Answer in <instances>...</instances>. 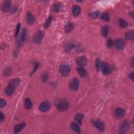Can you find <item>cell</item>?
<instances>
[{
    "instance_id": "obj_30",
    "label": "cell",
    "mask_w": 134,
    "mask_h": 134,
    "mask_svg": "<svg viewBox=\"0 0 134 134\" xmlns=\"http://www.w3.org/2000/svg\"><path fill=\"white\" fill-rule=\"evenodd\" d=\"M101 62L99 59H97L95 61V68L97 71L100 70V67L101 65Z\"/></svg>"
},
{
    "instance_id": "obj_39",
    "label": "cell",
    "mask_w": 134,
    "mask_h": 134,
    "mask_svg": "<svg viewBox=\"0 0 134 134\" xmlns=\"http://www.w3.org/2000/svg\"><path fill=\"white\" fill-rule=\"evenodd\" d=\"M129 78L131 79L133 81H134V73L132 72L129 74Z\"/></svg>"
},
{
    "instance_id": "obj_28",
    "label": "cell",
    "mask_w": 134,
    "mask_h": 134,
    "mask_svg": "<svg viewBox=\"0 0 134 134\" xmlns=\"http://www.w3.org/2000/svg\"><path fill=\"white\" fill-rule=\"evenodd\" d=\"M27 30L26 29H24V30L22 31V36H21V40L23 42L25 41L26 40V39L27 37Z\"/></svg>"
},
{
    "instance_id": "obj_32",
    "label": "cell",
    "mask_w": 134,
    "mask_h": 134,
    "mask_svg": "<svg viewBox=\"0 0 134 134\" xmlns=\"http://www.w3.org/2000/svg\"><path fill=\"white\" fill-rule=\"evenodd\" d=\"M100 15V12L99 11H95L93 12L92 13V17L93 18H94V19H96V18H97L98 16H99Z\"/></svg>"
},
{
    "instance_id": "obj_37",
    "label": "cell",
    "mask_w": 134,
    "mask_h": 134,
    "mask_svg": "<svg viewBox=\"0 0 134 134\" xmlns=\"http://www.w3.org/2000/svg\"><path fill=\"white\" fill-rule=\"evenodd\" d=\"M73 47V46L72 45H69V44L65 46V50H67V51H69L70 50H71L72 48Z\"/></svg>"
},
{
    "instance_id": "obj_18",
    "label": "cell",
    "mask_w": 134,
    "mask_h": 134,
    "mask_svg": "<svg viewBox=\"0 0 134 134\" xmlns=\"http://www.w3.org/2000/svg\"><path fill=\"white\" fill-rule=\"evenodd\" d=\"M77 71L78 73L79 74L80 77L84 78L87 76V72L85 69H84L83 67H79L77 68Z\"/></svg>"
},
{
    "instance_id": "obj_8",
    "label": "cell",
    "mask_w": 134,
    "mask_h": 134,
    "mask_svg": "<svg viewBox=\"0 0 134 134\" xmlns=\"http://www.w3.org/2000/svg\"><path fill=\"white\" fill-rule=\"evenodd\" d=\"M129 128V125L127 121H124L120 127V134H124L126 132Z\"/></svg>"
},
{
    "instance_id": "obj_16",
    "label": "cell",
    "mask_w": 134,
    "mask_h": 134,
    "mask_svg": "<svg viewBox=\"0 0 134 134\" xmlns=\"http://www.w3.org/2000/svg\"><path fill=\"white\" fill-rule=\"evenodd\" d=\"M14 90L15 88L13 87V86L9 85L7 86L5 90V93L7 96H11L13 94Z\"/></svg>"
},
{
    "instance_id": "obj_12",
    "label": "cell",
    "mask_w": 134,
    "mask_h": 134,
    "mask_svg": "<svg viewBox=\"0 0 134 134\" xmlns=\"http://www.w3.org/2000/svg\"><path fill=\"white\" fill-rule=\"evenodd\" d=\"M11 6V2L10 1H5L2 4L1 7L2 11L4 13H6L10 9Z\"/></svg>"
},
{
    "instance_id": "obj_24",
    "label": "cell",
    "mask_w": 134,
    "mask_h": 134,
    "mask_svg": "<svg viewBox=\"0 0 134 134\" xmlns=\"http://www.w3.org/2000/svg\"><path fill=\"white\" fill-rule=\"evenodd\" d=\"M83 114L81 113H78L75 115L74 120H76L79 124H81V121H82V120L83 119Z\"/></svg>"
},
{
    "instance_id": "obj_34",
    "label": "cell",
    "mask_w": 134,
    "mask_h": 134,
    "mask_svg": "<svg viewBox=\"0 0 134 134\" xmlns=\"http://www.w3.org/2000/svg\"><path fill=\"white\" fill-rule=\"evenodd\" d=\"M47 79H48V76H47V74L46 73H42L41 75V79L43 81H46L47 80Z\"/></svg>"
},
{
    "instance_id": "obj_29",
    "label": "cell",
    "mask_w": 134,
    "mask_h": 134,
    "mask_svg": "<svg viewBox=\"0 0 134 134\" xmlns=\"http://www.w3.org/2000/svg\"><path fill=\"white\" fill-rule=\"evenodd\" d=\"M120 25L121 26V27L122 28H126V27H127L128 26V23L127 22L124 20V19H120Z\"/></svg>"
},
{
    "instance_id": "obj_6",
    "label": "cell",
    "mask_w": 134,
    "mask_h": 134,
    "mask_svg": "<svg viewBox=\"0 0 134 134\" xmlns=\"http://www.w3.org/2000/svg\"><path fill=\"white\" fill-rule=\"evenodd\" d=\"M79 86V81L77 79H73L70 82L69 88L70 90L72 92H76L77 91Z\"/></svg>"
},
{
    "instance_id": "obj_13",
    "label": "cell",
    "mask_w": 134,
    "mask_h": 134,
    "mask_svg": "<svg viewBox=\"0 0 134 134\" xmlns=\"http://www.w3.org/2000/svg\"><path fill=\"white\" fill-rule=\"evenodd\" d=\"M26 19H27V21L28 22L29 25H32L35 22V18L34 17V16L31 14V13L28 12L26 14Z\"/></svg>"
},
{
    "instance_id": "obj_27",
    "label": "cell",
    "mask_w": 134,
    "mask_h": 134,
    "mask_svg": "<svg viewBox=\"0 0 134 134\" xmlns=\"http://www.w3.org/2000/svg\"><path fill=\"white\" fill-rule=\"evenodd\" d=\"M52 20H53L52 16H49V17L47 19V20L46 21V23H45V25H44L45 28H48V27L50 26L51 23H52Z\"/></svg>"
},
{
    "instance_id": "obj_38",
    "label": "cell",
    "mask_w": 134,
    "mask_h": 134,
    "mask_svg": "<svg viewBox=\"0 0 134 134\" xmlns=\"http://www.w3.org/2000/svg\"><path fill=\"white\" fill-rule=\"evenodd\" d=\"M4 115H3V114L2 113V112H0V121H1V123L4 121Z\"/></svg>"
},
{
    "instance_id": "obj_41",
    "label": "cell",
    "mask_w": 134,
    "mask_h": 134,
    "mask_svg": "<svg viewBox=\"0 0 134 134\" xmlns=\"http://www.w3.org/2000/svg\"><path fill=\"white\" fill-rule=\"evenodd\" d=\"M129 15H131L132 17H134V13L133 12H131L129 13Z\"/></svg>"
},
{
    "instance_id": "obj_20",
    "label": "cell",
    "mask_w": 134,
    "mask_h": 134,
    "mask_svg": "<svg viewBox=\"0 0 134 134\" xmlns=\"http://www.w3.org/2000/svg\"><path fill=\"white\" fill-rule=\"evenodd\" d=\"M125 38L128 40L133 41L134 40V31L133 30L129 31L125 33Z\"/></svg>"
},
{
    "instance_id": "obj_2",
    "label": "cell",
    "mask_w": 134,
    "mask_h": 134,
    "mask_svg": "<svg viewBox=\"0 0 134 134\" xmlns=\"http://www.w3.org/2000/svg\"><path fill=\"white\" fill-rule=\"evenodd\" d=\"M70 66L67 64H62L59 68V70L61 74L63 76L67 77L68 76L70 72Z\"/></svg>"
},
{
    "instance_id": "obj_3",
    "label": "cell",
    "mask_w": 134,
    "mask_h": 134,
    "mask_svg": "<svg viewBox=\"0 0 134 134\" xmlns=\"http://www.w3.org/2000/svg\"><path fill=\"white\" fill-rule=\"evenodd\" d=\"M92 124L95 126L100 132H103L105 129V125L103 121L98 119L93 120L92 121Z\"/></svg>"
},
{
    "instance_id": "obj_5",
    "label": "cell",
    "mask_w": 134,
    "mask_h": 134,
    "mask_svg": "<svg viewBox=\"0 0 134 134\" xmlns=\"http://www.w3.org/2000/svg\"><path fill=\"white\" fill-rule=\"evenodd\" d=\"M100 69L101 70L102 73L104 75H108L111 71V68H110L109 65L106 62H101Z\"/></svg>"
},
{
    "instance_id": "obj_11",
    "label": "cell",
    "mask_w": 134,
    "mask_h": 134,
    "mask_svg": "<svg viewBox=\"0 0 134 134\" xmlns=\"http://www.w3.org/2000/svg\"><path fill=\"white\" fill-rule=\"evenodd\" d=\"M125 114V110L121 107H118L116 108L115 111V116L117 119H121V118L123 117Z\"/></svg>"
},
{
    "instance_id": "obj_17",
    "label": "cell",
    "mask_w": 134,
    "mask_h": 134,
    "mask_svg": "<svg viewBox=\"0 0 134 134\" xmlns=\"http://www.w3.org/2000/svg\"><path fill=\"white\" fill-rule=\"evenodd\" d=\"M26 124L24 123H22V124H19L18 125H16L15 126V127L14 128V132L15 134H17L19 132L24 128L25 127Z\"/></svg>"
},
{
    "instance_id": "obj_9",
    "label": "cell",
    "mask_w": 134,
    "mask_h": 134,
    "mask_svg": "<svg viewBox=\"0 0 134 134\" xmlns=\"http://www.w3.org/2000/svg\"><path fill=\"white\" fill-rule=\"evenodd\" d=\"M125 43L123 39L119 38L115 40L114 42V46L115 48L118 50H121L123 49L124 47Z\"/></svg>"
},
{
    "instance_id": "obj_25",
    "label": "cell",
    "mask_w": 134,
    "mask_h": 134,
    "mask_svg": "<svg viewBox=\"0 0 134 134\" xmlns=\"http://www.w3.org/2000/svg\"><path fill=\"white\" fill-rule=\"evenodd\" d=\"M108 33V28L107 26H104L101 30L102 35L104 37H106L107 36Z\"/></svg>"
},
{
    "instance_id": "obj_26",
    "label": "cell",
    "mask_w": 134,
    "mask_h": 134,
    "mask_svg": "<svg viewBox=\"0 0 134 134\" xmlns=\"http://www.w3.org/2000/svg\"><path fill=\"white\" fill-rule=\"evenodd\" d=\"M101 18L105 22H108L109 21V16L107 13L104 12L101 15Z\"/></svg>"
},
{
    "instance_id": "obj_33",
    "label": "cell",
    "mask_w": 134,
    "mask_h": 134,
    "mask_svg": "<svg viewBox=\"0 0 134 134\" xmlns=\"http://www.w3.org/2000/svg\"><path fill=\"white\" fill-rule=\"evenodd\" d=\"M6 105V103L5 101L4 100L2 99V98H1V99H0V107L2 108V107H4Z\"/></svg>"
},
{
    "instance_id": "obj_10",
    "label": "cell",
    "mask_w": 134,
    "mask_h": 134,
    "mask_svg": "<svg viewBox=\"0 0 134 134\" xmlns=\"http://www.w3.org/2000/svg\"><path fill=\"white\" fill-rule=\"evenodd\" d=\"M87 62V59L84 56H81L78 57L76 60L77 64L80 67H84Z\"/></svg>"
},
{
    "instance_id": "obj_4",
    "label": "cell",
    "mask_w": 134,
    "mask_h": 134,
    "mask_svg": "<svg viewBox=\"0 0 134 134\" xmlns=\"http://www.w3.org/2000/svg\"><path fill=\"white\" fill-rule=\"evenodd\" d=\"M43 37H44V33L42 31L38 30L35 33L34 35L33 38V41L36 44H39L41 43Z\"/></svg>"
},
{
    "instance_id": "obj_31",
    "label": "cell",
    "mask_w": 134,
    "mask_h": 134,
    "mask_svg": "<svg viewBox=\"0 0 134 134\" xmlns=\"http://www.w3.org/2000/svg\"><path fill=\"white\" fill-rule=\"evenodd\" d=\"M20 29H21V24H18L16 27V29H15V37H17L18 36V35L19 32V30H20Z\"/></svg>"
},
{
    "instance_id": "obj_35",
    "label": "cell",
    "mask_w": 134,
    "mask_h": 134,
    "mask_svg": "<svg viewBox=\"0 0 134 134\" xmlns=\"http://www.w3.org/2000/svg\"><path fill=\"white\" fill-rule=\"evenodd\" d=\"M38 67H39V64H38V62H36V63H35V66H34V69H33V71L31 72V74H30L31 76V75H32L33 73H34L35 72V71H36V70H37V68H38Z\"/></svg>"
},
{
    "instance_id": "obj_22",
    "label": "cell",
    "mask_w": 134,
    "mask_h": 134,
    "mask_svg": "<svg viewBox=\"0 0 134 134\" xmlns=\"http://www.w3.org/2000/svg\"><path fill=\"white\" fill-rule=\"evenodd\" d=\"M19 83H20V80L19 79H11L9 83V85L13 86L15 88L17 86Z\"/></svg>"
},
{
    "instance_id": "obj_7",
    "label": "cell",
    "mask_w": 134,
    "mask_h": 134,
    "mask_svg": "<svg viewBox=\"0 0 134 134\" xmlns=\"http://www.w3.org/2000/svg\"><path fill=\"white\" fill-rule=\"evenodd\" d=\"M51 104L48 101H44L41 103L39 106V109L42 112H46L49 111Z\"/></svg>"
},
{
    "instance_id": "obj_19",
    "label": "cell",
    "mask_w": 134,
    "mask_h": 134,
    "mask_svg": "<svg viewBox=\"0 0 134 134\" xmlns=\"http://www.w3.org/2000/svg\"><path fill=\"white\" fill-rule=\"evenodd\" d=\"M24 107L26 109H30L33 107V103L28 98H26L24 101Z\"/></svg>"
},
{
    "instance_id": "obj_40",
    "label": "cell",
    "mask_w": 134,
    "mask_h": 134,
    "mask_svg": "<svg viewBox=\"0 0 134 134\" xmlns=\"http://www.w3.org/2000/svg\"><path fill=\"white\" fill-rule=\"evenodd\" d=\"M131 65L132 67H134V57H133L132 59L131 60Z\"/></svg>"
},
{
    "instance_id": "obj_15",
    "label": "cell",
    "mask_w": 134,
    "mask_h": 134,
    "mask_svg": "<svg viewBox=\"0 0 134 134\" xmlns=\"http://www.w3.org/2000/svg\"><path fill=\"white\" fill-rule=\"evenodd\" d=\"M70 128L72 131L77 132V133H80L81 130L80 127L78 124L76 123H72L70 125Z\"/></svg>"
},
{
    "instance_id": "obj_1",
    "label": "cell",
    "mask_w": 134,
    "mask_h": 134,
    "mask_svg": "<svg viewBox=\"0 0 134 134\" xmlns=\"http://www.w3.org/2000/svg\"><path fill=\"white\" fill-rule=\"evenodd\" d=\"M69 107V104L66 100H61L58 102L57 104V108L59 111L64 112L67 111Z\"/></svg>"
},
{
    "instance_id": "obj_23",
    "label": "cell",
    "mask_w": 134,
    "mask_h": 134,
    "mask_svg": "<svg viewBox=\"0 0 134 134\" xmlns=\"http://www.w3.org/2000/svg\"><path fill=\"white\" fill-rule=\"evenodd\" d=\"M73 24L72 23H69L65 26V30L66 33H69L73 29Z\"/></svg>"
},
{
    "instance_id": "obj_21",
    "label": "cell",
    "mask_w": 134,
    "mask_h": 134,
    "mask_svg": "<svg viewBox=\"0 0 134 134\" xmlns=\"http://www.w3.org/2000/svg\"><path fill=\"white\" fill-rule=\"evenodd\" d=\"M62 6L60 3H56L53 5L52 7V10L54 12H59L62 10Z\"/></svg>"
},
{
    "instance_id": "obj_14",
    "label": "cell",
    "mask_w": 134,
    "mask_h": 134,
    "mask_svg": "<svg viewBox=\"0 0 134 134\" xmlns=\"http://www.w3.org/2000/svg\"><path fill=\"white\" fill-rule=\"evenodd\" d=\"M81 12V8L79 6L74 5L72 7V13L75 17H77Z\"/></svg>"
},
{
    "instance_id": "obj_36",
    "label": "cell",
    "mask_w": 134,
    "mask_h": 134,
    "mask_svg": "<svg viewBox=\"0 0 134 134\" xmlns=\"http://www.w3.org/2000/svg\"><path fill=\"white\" fill-rule=\"evenodd\" d=\"M113 41L112 40H111V39H109V40H108L107 41V47H108V48H111V47L113 46Z\"/></svg>"
}]
</instances>
